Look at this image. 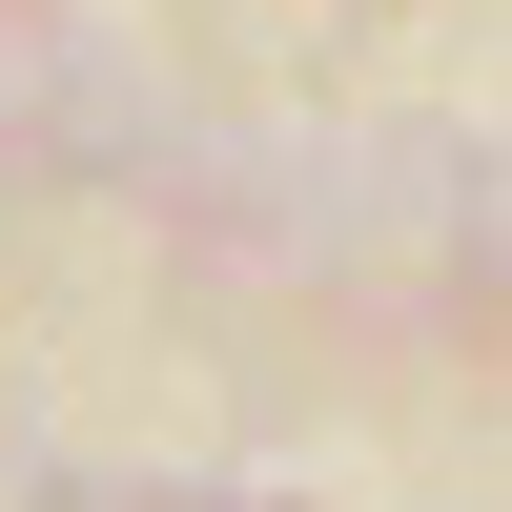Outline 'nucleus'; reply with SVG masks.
Wrapping results in <instances>:
<instances>
[]
</instances>
